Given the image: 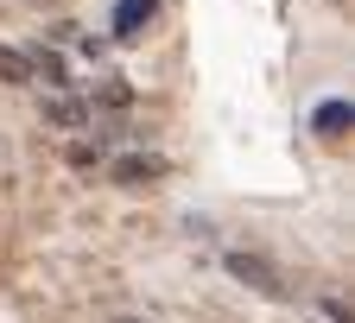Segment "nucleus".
Listing matches in <instances>:
<instances>
[{
    "label": "nucleus",
    "mask_w": 355,
    "mask_h": 323,
    "mask_svg": "<svg viewBox=\"0 0 355 323\" xmlns=\"http://www.w3.org/2000/svg\"><path fill=\"white\" fill-rule=\"evenodd\" d=\"M229 272H235V279L248 286V292H260V298H292V286H286V272L273 266V260H266V254H229Z\"/></svg>",
    "instance_id": "f257e3e1"
},
{
    "label": "nucleus",
    "mask_w": 355,
    "mask_h": 323,
    "mask_svg": "<svg viewBox=\"0 0 355 323\" xmlns=\"http://www.w3.org/2000/svg\"><path fill=\"white\" fill-rule=\"evenodd\" d=\"M171 165L159 159V152H121V159H108V177L121 184V191H146V184H159Z\"/></svg>",
    "instance_id": "f03ea898"
},
{
    "label": "nucleus",
    "mask_w": 355,
    "mask_h": 323,
    "mask_svg": "<svg viewBox=\"0 0 355 323\" xmlns=\"http://www.w3.org/2000/svg\"><path fill=\"white\" fill-rule=\"evenodd\" d=\"M159 19V0H114V38H140Z\"/></svg>",
    "instance_id": "7ed1b4c3"
},
{
    "label": "nucleus",
    "mask_w": 355,
    "mask_h": 323,
    "mask_svg": "<svg viewBox=\"0 0 355 323\" xmlns=\"http://www.w3.org/2000/svg\"><path fill=\"white\" fill-rule=\"evenodd\" d=\"M349 121H355V114H349V102H324V108H318V121H311V127H318L324 140H343V133H349Z\"/></svg>",
    "instance_id": "20e7f679"
},
{
    "label": "nucleus",
    "mask_w": 355,
    "mask_h": 323,
    "mask_svg": "<svg viewBox=\"0 0 355 323\" xmlns=\"http://www.w3.org/2000/svg\"><path fill=\"white\" fill-rule=\"evenodd\" d=\"M44 121H51V127H89V108H83V102H51V108H44Z\"/></svg>",
    "instance_id": "39448f33"
},
{
    "label": "nucleus",
    "mask_w": 355,
    "mask_h": 323,
    "mask_svg": "<svg viewBox=\"0 0 355 323\" xmlns=\"http://www.w3.org/2000/svg\"><path fill=\"white\" fill-rule=\"evenodd\" d=\"M0 82H32V58L26 51H0Z\"/></svg>",
    "instance_id": "423d86ee"
},
{
    "label": "nucleus",
    "mask_w": 355,
    "mask_h": 323,
    "mask_svg": "<svg viewBox=\"0 0 355 323\" xmlns=\"http://www.w3.org/2000/svg\"><path fill=\"white\" fill-rule=\"evenodd\" d=\"M70 165H102V140H70Z\"/></svg>",
    "instance_id": "0eeeda50"
},
{
    "label": "nucleus",
    "mask_w": 355,
    "mask_h": 323,
    "mask_svg": "<svg viewBox=\"0 0 355 323\" xmlns=\"http://www.w3.org/2000/svg\"><path fill=\"white\" fill-rule=\"evenodd\" d=\"M114 323H140V317H114Z\"/></svg>",
    "instance_id": "6e6552de"
}]
</instances>
